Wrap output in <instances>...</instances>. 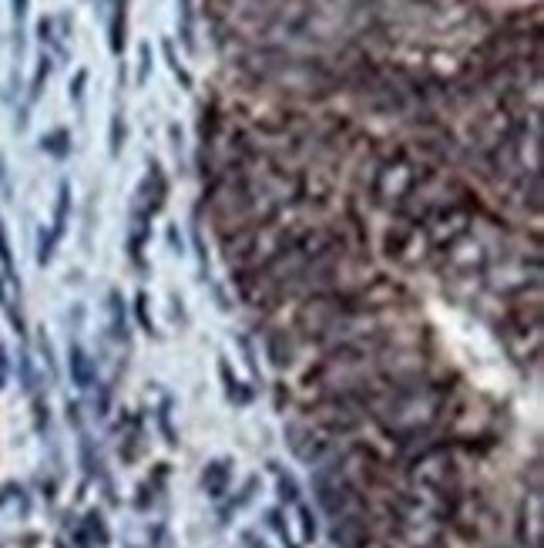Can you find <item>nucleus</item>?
I'll return each instance as SVG.
<instances>
[{"label": "nucleus", "mask_w": 544, "mask_h": 548, "mask_svg": "<svg viewBox=\"0 0 544 548\" xmlns=\"http://www.w3.org/2000/svg\"><path fill=\"white\" fill-rule=\"evenodd\" d=\"M0 259L7 266V273L14 269V263H10V246H7V236H3V222H0Z\"/></svg>", "instance_id": "nucleus-20"}, {"label": "nucleus", "mask_w": 544, "mask_h": 548, "mask_svg": "<svg viewBox=\"0 0 544 548\" xmlns=\"http://www.w3.org/2000/svg\"><path fill=\"white\" fill-rule=\"evenodd\" d=\"M71 377H75V383L81 390L91 383V367H88V357H84L81 347H71Z\"/></svg>", "instance_id": "nucleus-6"}, {"label": "nucleus", "mask_w": 544, "mask_h": 548, "mask_svg": "<svg viewBox=\"0 0 544 548\" xmlns=\"http://www.w3.org/2000/svg\"><path fill=\"white\" fill-rule=\"evenodd\" d=\"M10 3H14V20H24V14H27V0H10Z\"/></svg>", "instance_id": "nucleus-21"}, {"label": "nucleus", "mask_w": 544, "mask_h": 548, "mask_svg": "<svg viewBox=\"0 0 544 548\" xmlns=\"http://www.w3.org/2000/svg\"><path fill=\"white\" fill-rule=\"evenodd\" d=\"M125 138H128V125H125V114L114 112V114H111V155H114V158L121 155V145H125Z\"/></svg>", "instance_id": "nucleus-9"}, {"label": "nucleus", "mask_w": 544, "mask_h": 548, "mask_svg": "<svg viewBox=\"0 0 544 548\" xmlns=\"http://www.w3.org/2000/svg\"><path fill=\"white\" fill-rule=\"evenodd\" d=\"M265 518H269V525H272V531H276V535H279V542L286 548H300L296 545V542H293V535H289V528H286V522H282V515L276 508L269 511V515H265Z\"/></svg>", "instance_id": "nucleus-13"}, {"label": "nucleus", "mask_w": 544, "mask_h": 548, "mask_svg": "<svg viewBox=\"0 0 544 548\" xmlns=\"http://www.w3.org/2000/svg\"><path fill=\"white\" fill-rule=\"evenodd\" d=\"M108 310H111V330L118 340H128V313H125V300H121V293L111 289L108 293Z\"/></svg>", "instance_id": "nucleus-3"}, {"label": "nucleus", "mask_w": 544, "mask_h": 548, "mask_svg": "<svg viewBox=\"0 0 544 548\" xmlns=\"http://www.w3.org/2000/svg\"><path fill=\"white\" fill-rule=\"evenodd\" d=\"M219 374H222V380H226V394H228V397L239 400V404H245V400H249V390H242V387H239L235 374H228V363H226V360H219Z\"/></svg>", "instance_id": "nucleus-10"}, {"label": "nucleus", "mask_w": 544, "mask_h": 548, "mask_svg": "<svg viewBox=\"0 0 544 548\" xmlns=\"http://www.w3.org/2000/svg\"><path fill=\"white\" fill-rule=\"evenodd\" d=\"M162 51H165V61H169L171 75H175L178 81H182V88H192V75H188L185 68L178 64V57H175V44H171V40H165V44H162Z\"/></svg>", "instance_id": "nucleus-11"}, {"label": "nucleus", "mask_w": 544, "mask_h": 548, "mask_svg": "<svg viewBox=\"0 0 544 548\" xmlns=\"http://www.w3.org/2000/svg\"><path fill=\"white\" fill-rule=\"evenodd\" d=\"M68 208H71V185H68V182H61V189H57V208H54V229H51V236H54V239L64 236Z\"/></svg>", "instance_id": "nucleus-4"}, {"label": "nucleus", "mask_w": 544, "mask_h": 548, "mask_svg": "<svg viewBox=\"0 0 544 548\" xmlns=\"http://www.w3.org/2000/svg\"><path fill=\"white\" fill-rule=\"evenodd\" d=\"M158 420H162V427H165V441H169V444H175V431H171V424H169V400L162 404V411H158Z\"/></svg>", "instance_id": "nucleus-19"}, {"label": "nucleus", "mask_w": 544, "mask_h": 548, "mask_svg": "<svg viewBox=\"0 0 544 548\" xmlns=\"http://www.w3.org/2000/svg\"><path fill=\"white\" fill-rule=\"evenodd\" d=\"M276 494H279V501L282 505H296L300 501V485H296V478L293 474H282L279 468H276Z\"/></svg>", "instance_id": "nucleus-7"}, {"label": "nucleus", "mask_w": 544, "mask_h": 548, "mask_svg": "<svg viewBox=\"0 0 544 548\" xmlns=\"http://www.w3.org/2000/svg\"><path fill=\"white\" fill-rule=\"evenodd\" d=\"M242 542H249V548H265V542H263V538H256L252 531H245V535H242Z\"/></svg>", "instance_id": "nucleus-22"}, {"label": "nucleus", "mask_w": 544, "mask_h": 548, "mask_svg": "<svg viewBox=\"0 0 544 548\" xmlns=\"http://www.w3.org/2000/svg\"><path fill=\"white\" fill-rule=\"evenodd\" d=\"M40 149L44 151H51L54 158H64L68 151H71V135L64 132V128H57V132H51L44 142H40Z\"/></svg>", "instance_id": "nucleus-8"}, {"label": "nucleus", "mask_w": 544, "mask_h": 548, "mask_svg": "<svg viewBox=\"0 0 544 548\" xmlns=\"http://www.w3.org/2000/svg\"><path fill=\"white\" fill-rule=\"evenodd\" d=\"M47 75H51V57L40 54V64H38V75H34V84H31V101H38L44 84H47Z\"/></svg>", "instance_id": "nucleus-12"}, {"label": "nucleus", "mask_w": 544, "mask_h": 548, "mask_svg": "<svg viewBox=\"0 0 544 548\" xmlns=\"http://www.w3.org/2000/svg\"><path fill=\"white\" fill-rule=\"evenodd\" d=\"M84 84H88V71H77L75 81H71V101H75V105L84 101Z\"/></svg>", "instance_id": "nucleus-18"}, {"label": "nucleus", "mask_w": 544, "mask_h": 548, "mask_svg": "<svg viewBox=\"0 0 544 548\" xmlns=\"http://www.w3.org/2000/svg\"><path fill=\"white\" fill-rule=\"evenodd\" d=\"M178 38L185 44V51H195V34H192V0H178Z\"/></svg>", "instance_id": "nucleus-5"}, {"label": "nucleus", "mask_w": 544, "mask_h": 548, "mask_svg": "<svg viewBox=\"0 0 544 548\" xmlns=\"http://www.w3.org/2000/svg\"><path fill=\"white\" fill-rule=\"evenodd\" d=\"M125 40H128V0H111V20H108L111 54L125 51Z\"/></svg>", "instance_id": "nucleus-1"}, {"label": "nucleus", "mask_w": 544, "mask_h": 548, "mask_svg": "<svg viewBox=\"0 0 544 548\" xmlns=\"http://www.w3.org/2000/svg\"><path fill=\"white\" fill-rule=\"evenodd\" d=\"M300 525H302V542L309 545L316 538V515H313V508L300 505Z\"/></svg>", "instance_id": "nucleus-14"}, {"label": "nucleus", "mask_w": 544, "mask_h": 548, "mask_svg": "<svg viewBox=\"0 0 544 548\" xmlns=\"http://www.w3.org/2000/svg\"><path fill=\"white\" fill-rule=\"evenodd\" d=\"M88 525H91V535L98 538V545H108V542H111V535H108V528H104V522H101V515H98V511L88 515Z\"/></svg>", "instance_id": "nucleus-15"}, {"label": "nucleus", "mask_w": 544, "mask_h": 548, "mask_svg": "<svg viewBox=\"0 0 544 548\" xmlns=\"http://www.w3.org/2000/svg\"><path fill=\"white\" fill-rule=\"evenodd\" d=\"M228 481H232V464L228 461H212L202 474V485L212 498H222L228 492Z\"/></svg>", "instance_id": "nucleus-2"}, {"label": "nucleus", "mask_w": 544, "mask_h": 548, "mask_svg": "<svg viewBox=\"0 0 544 548\" xmlns=\"http://www.w3.org/2000/svg\"><path fill=\"white\" fill-rule=\"evenodd\" d=\"M148 75H151V47L141 44V51H138V84H145Z\"/></svg>", "instance_id": "nucleus-16"}, {"label": "nucleus", "mask_w": 544, "mask_h": 548, "mask_svg": "<svg viewBox=\"0 0 544 548\" xmlns=\"http://www.w3.org/2000/svg\"><path fill=\"white\" fill-rule=\"evenodd\" d=\"M134 310H138L141 330H145V333H151V330H155V323H151V317H148V300H145V293H138V296H134Z\"/></svg>", "instance_id": "nucleus-17"}]
</instances>
